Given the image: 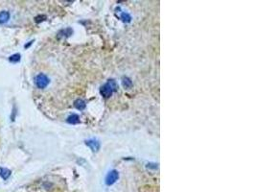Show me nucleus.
Wrapping results in <instances>:
<instances>
[{
	"label": "nucleus",
	"mask_w": 256,
	"mask_h": 192,
	"mask_svg": "<svg viewBox=\"0 0 256 192\" xmlns=\"http://www.w3.org/2000/svg\"><path fill=\"white\" fill-rule=\"evenodd\" d=\"M121 18L123 19V21H127V22H130L131 21V16L129 13H123L122 15H121Z\"/></svg>",
	"instance_id": "f8f14e48"
},
{
	"label": "nucleus",
	"mask_w": 256,
	"mask_h": 192,
	"mask_svg": "<svg viewBox=\"0 0 256 192\" xmlns=\"http://www.w3.org/2000/svg\"><path fill=\"white\" fill-rule=\"evenodd\" d=\"M11 174H12V171L10 169L0 167V176L3 178V180H8V178L11 176Z\"/></svg>",
	"instance_id": "423d86ee"
},
{
	"label": "nucleus",
	"mask_w": 256,
	"mask_h": 192,
	"mask_svg": "<svg viewBox=\"0 0 256 192\" xmlns=\"http://www.w3.org/2000/svg\"><path fill=\"white\" fill-rule=\"evenodd\" d=\"M20 54H13L12 55L10 58H9V61L11 62H13V64H15V62H18L19 61H20Z\"/></svg>",
	"instance_id": "9b49d317"
},
{
	"label": "nucleus",
	"mask_w": 256,
	"mask_h": 192,
	"mask_svg": "<svg viewBox=\"0 0 256 192\" xmlns=\"http://www.w3.org/2000/svg\"><path fill=\"white\" fill-rule=\"evenodd\" d=\"M33 42H34V40H32V42H30L28 43V44H26V45H25V48H28L30 45H32V43H33Z\"/></svg>",
	"instance_id": "4468645a"
},
{
	"label": "nucleus",
	"mask_w": 256,
	"mask_h": 192,
	"mask_svg": "<svg viewBox=\"0 0 256 192\" xmlns=\"http://www.w3.org/2000/svg\"><path fill=\"white\" fill-rule=\"evenodd\" d=\"M118 177H119V174H118V172L116 171V170H112V171H111L108 174V176H107V179H106L107 185H113V183L118 180Z\"/></svg>",
	"instance_id": "7ed1b4c3"
},
{
	"label": "nucleus",
	"mask_w": 256,
	"mask_h": 192,
	"mask_svg": "<svg viewBox=\"0 0 256 192\" xmlns=\"http://www.w3.org/2000/svg\"><path fill=\"white\" fill-rule=\"evenodd\" d=\"M122 84H123L124 87H126V89H130V87H133V82H131V79L128 78V77H124L122 79Z\"/></svg>",
	"instance_id": "1a4fd4ad"
},
{
	"label": "nucleus",
	"mask_w": 256,
	"mask_h": 192,
	"mask_svg": "<svg viewBox=\"0 0 256 192\" xmlns=\"http://www.w3.org/2000/svg\"><path fill=\"white\" fill-rule=\"evenodd\" d=\"M72 33H73L72 29L66 28V29H64V30H62V31L59 33V36H60V37H69V36L72 34Z\"/></svg>",
	"instance_id": "9d476101"
},
{
	"label": "nucleus",
	"mask_w": 256,
	"mask_h": 192,
	"mask_svg": "<svg viewBox=\"0 0 256 192\" xmlns=\"http://www.w3.org/2000/svg\"><path fill=\"white\" fill-rule=\"evenodd\" d=\"M10 13L7 12V11H2L0 12V24H4L8 22V20L10 19Z\"/></svg>",
	"instance_id": "39448f33"
},
{
	"label": "nucleus",
	"mask_w": 256,
	"mask_h": 192,
	"mask_svg": "<svg viewBox=\"0 0 256 192\" xmlns=\"http://www.w3.org/2000/svg\"><path fill=\"white\" fill-rule=\"evenodd\" d=\"M49 83H50L49 78L43 73L38 74V75L36 76V78H35V84L38 89H45V87L49 85Z\"/></svg>",
	"instance_id": "f03ea898"
},
{
	"label": "nucleus",
	"mask_w": 256,
	"mask_h": 192,
	"mask_svg": "<svg viewBox=\"0 0 256 192\" xmlns=\"http://www.w3.org/2000/svg\"><path fill=\"white\" fill-rule=\"evenodd\" d=\"M117 89V84L114 80H109L108 83H106L103 87H101V94L105 98H109L112 95L115 90Z\"/></svg>",
	"instance_id": "f257e3e1"
},
{
	"label": "nucleus",
	"mask_w": 256,
	"mask_h": 192,
	"mask_svg": "<svg viewBox=\"0 0 256 192\" xmlns=\"http://www.w3.org/2000/svg\"><path fill=\"white\" fill-rule=\"evenodd\" d=\"M66 121L69 123V124H78L80 122V117H79V115H77V114H72L67 117Z\"/></svg>",
	"instance_id": "0eeeda50"
},
{
	"label": "nucleus",
	"mask_w": 256,
	"mask_h": 192,
	"mask_svg": "<svg viewBox=\"0 0 256 192\" xmlns=\"http://www.w3.org/2000/svg\"><path fill=\"white\" fill-rule=\"evenodd\" d=\"M74 106H75L76 109H80V111H82V109H85V106H86V105H85V102H84V100L78 99V100L75 101V103H74Z\"/></svg>",
	"instance_id": "6e6552de"
},
{
	"label": "nucleus",
	"mask_w": 256,
	"mask_h": 192,
	"mask_svg": "<svg viewBox=\"0 0 256 192\" xmlns=\"http://www.w3.org/2000/svg\"><path fill=\"white\" fill-rule=\"evenodd\" d=\"M86 145L88 146L90 149H91L93 152H97V151H99V149H100V142H99L97 139H89V140H87L86 142Z\"/></svg>",
	"instance_id": "20e7f679"
},
{
	"label": "nucleus",
	"mask_w": 256,
	"mask_h": 192,
	"mask_svg": "<svg viewBox=\"0 0 256 192\" xmlns=\"http://www.w3.org/2000/svg\"><path fill=\"white\" fill-rule=\"evenodd\" d=\"M46 19V16L45 15H38V16H37V17L35 18V21L36 22H41V21H43V20H45Z\"/></svg>",
	"instance_id": "ddd939ff"
}]
</instances>
